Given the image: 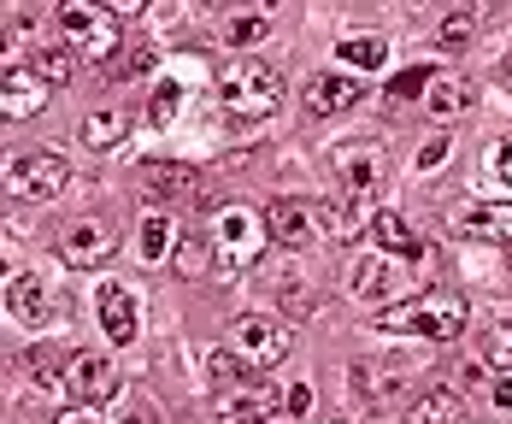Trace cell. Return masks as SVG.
I'll return each instance as SVG.
<instances>
[{"label":"cell","instance_id":"4316f807","mask_svg":"<svg viewBox=\"0 0 512 424\" xmlns=\"http://www.w3.org/2000/svg\"><path fill=\"white\" fill-rule=\"evenodd\" d=\"M177 106H183V83H177V77H159V83H154V101H148V124H154V130H165V124L177 118Z\"/></svg>","mask_w":512,"mask_h":424},{"label":"cell","instance_id":"8d00e7d4","mask_svg":"<svg viewBox=\"0 0 512 424\" xmlns=\"http://www.w3.org/2000/svg\"><path fill=\"white\" fill-rule=\"evenodd\" d=\"M495 401H501V407H512V377H501V383H495Z\"/></svg>","mask_w":512,"mask_h":424},{"label":"cell","instance_id":"4dcf8cb0","mask_svg":"<svg viewBox=\"0 0 512 424\" xmlns=\"http://www.w3.org/2000/svg\"><path fill=\"white\" fill-rule=\"evenodd\" d=\"M265 36H271V18H265V12H254V18H248V12L230 18V42H236V48H254V42H265Z\"/></svg>","mask_w":512,"mask_h":424},{"label":"cell","instance_id":"44dd1931","mask_svg":"<svg viewBox=\"0 0 512 424\" xmlns=\"http://www.w3.org/2000/svg\"><path fill=\"white\" fill-rule=\"evenodd\" d=\"M206 383H212V395H236V389H248V383H254V366L218 348V354H206Z\"/></svg>","mask_w":512,"mask_h":424},{"label":"cell","instance_id":"30bf717a","mask_svg":"<svg viewBox=\"0 0 512 424\" xmlns=\"http://www.w3.org/2000/svg\"><path fill=\"white\" fill-rule=\"evenodd\" d=\"M112 248H118V230H112L106 218H83V224H71V230L59 236V260L77 265V271L106 265V260H112Z\"/></svg>","mask_w":512,"mask_h":424},{"label":"cell","instance_id":"7a4b0ae2","mask_svg":"<svg viewBox=\"0 0 512 424\" xmlns=\"http://www.w3.org/2000/svg\"><path fill=\"white\" fill-rule=\"evenodd\" d=\"M218 101L230 106L236 118H265V112H277L283 101V77L265 65V59H230L224 71H218Z\"/></svg>","mask_w":512,"mask_h":424},{"label":"cell","instance_id":"ba28073f","mask_svg":"<svg viewBox=\"0 0 512 424\" xmlns=\"http://www.w3.org/2000/svg\"><path fill=\"white\" fill-rule=\"evenodd\" d=\"M336 177H342V195H354V201H377V189H383V154L371 148V142H342L336 154Z\"/></svg>","mask_w":512,"mask_h":424},{"label":"cell","instance_id":"f1b7e54d","mask_svg":"<svg viewBox=\"0 0 512 424\" xmlns=\"http://www.w3.org/2000/svg\"><path fill=\"white\" fill-rule=\"evenodd\" d=\"M30 71H36L42 83H53V77L65 83V77H71V53H65V42H59V48H36L30 53Z\"/></svg>","mask_w":512,"mask_h":424},{"label":"cell","instance_id":"6da1fadb","mask_svg":"<svg viewBox=\"0 0 512 424\" xmlns=\"http://www.w3.org/2000/svg\"><path fill=\"white\" fill-rule=\"evenodd\" d=\"M206 236H212V271L218 277H242L265 254V218L254 207H218Z\"/></svg>","mask_w":512,"mask_h":424},{"label":"cell","instance_id":"d6a6232c","mask_svg":"<svg viewBox=\"0 0 512 424\" xmlns=\"http://www.w3.org/2000/svg\"><path fill=\"white\" fill-rule=\"evenodd\" d=\"M418 89H430V71H424V65H412V71H401V77L389 83V101H407Z\"/></svg>","mask_w":512,"mask_h":424},{"label":"cell","instance_id":"e0dca14e","mask_svg":"<svg viewBox=\"0 0 512 424\" xmlns=\"http://www.w3.org/2000/svg\"><path fill=\"white\" fill-rule=\"evenodd\" d=\"M312 218L318 212L301 207V201H271V212H265V230H271V242H283V248H312Z\"/></svg>","mask_w":512,"mask_h":424},{"label":"cell","instance_id":"5bb4252c","mask_svg":"<svg viewBox=\"0 0 512 424\" xmlns=\"http://www.w3.org/2000/svg\"><path fill=\"white\" fill-rule=\"evenodd\" d=\"M354 101H359V83L354 77H342V71H318V77H307V89H301V106H307L312 118L348 112Z\"/></svg>","mask_w":512,"mask_h":424},{"label":"cell","instance_id":"ac0fdd59","mask_svg":"<svg viewBox=\"0 0 512 424\" xmlns=\"http://www.w3.org/2000/svg\"><path fill=\"white\" fill-rule=\"evenodd\" d=\"M318 218H324V230L336 236V242H348V236H359L371 218H377V201H354V195H336V201H324L318 207Z\"/></svg>","mask_w":512,"mask_h":424},{"label":"cell","instance_id":"1f68e13d","mask_svg":"<svg viewBox=\"0 0 512 424\" xmlns=\"http://www.w3.org/2000/svg\"><path fill=\"white\" fill-rule=\"evenodd\" d=\"M483 360H489V366H501V371H512V324H501V330L483 342Z\"/></svg>","mask_w":512,"mask_h":424},{"label":"cell","instance_id":"d4e9b609","mask_svg":"<svg viewBox=\"0 0 512 424\" xmlns=\"http://www.w3.org/2000/svg\"><path fill=\"white\" fill-rule=\"evenodd\" d=\"M171 236H177V230H171V218H165V212H148V218H142V230H136L142 260H148V265L171 260Z\"/></svg>","mask_w":512,"mask_h":424},{"label":"cell","instance_id":"5b68a950","mask_svg":"<svg viewBox=\"0 0 512 424\" xmlns=\"http://www.w3.org/2000/svg\"><path fill=\"white\" fill-rule=\"evenodd\" d=\"M65 183H71V165L59 154H24L6 165V195L18 201H53Z\"/></svg>","mask_w":512,"mask_h":424},{"label":"cell","instance_id":"3957f363","mask_svg":"<svg viewBox=\"0 0 512 424\" xmlns=\"http://www.w3.org/2000/svg\"><path fill=\"white\" fill-rule=\"evenodd\" d=\"M465 330V301L460 295H424V301H407L395 313H383L377 336H424V342H454Z\"/></svg>","mask_w":512,"mask_h":424},{"label":"cell","instance_id":"52a82bcc","mask_svg":"<svg viewBox=\"0 0 512 424\" xmlns=\"http://www.w3.org/2000/svg\"><path fill=\"white\" fill-rule=\"evenodd\" d=\"M6 313L18 318L24 330H48L53 318H59V295L36 271H6Z\"/></svg>","mask_w":512,"mask_h":424},{"label":"cell","instance_id":"7c38bea8","mask_svg":"<svg viewBox=\"0 0 512 424\" xmlns=\"http://www.w3.org/2000/svg\"><path fill=\"white\" fill-rule=\"evenodd\" d=\"M95 313H101V330L106 342H136V330H142V301H136V289L130 283H101V295H95Z\"/></svg>","mask_w":512,"mask_h":424},{"label":"cell","instance_id":"d6986e66","mask_svg":"<svg viewBox=\"0 0 512 424\" xmlns=\"http://www.w3.org/2000/svg\"><path fill=\"white\" fill-rule=\"evenodd\" d=\"M371 242L383 248V260H418V254H424V242L407 230L401 212H377V218H371Z\"/></svg>","mask_w":512,"mask_h":424},{"label":"cell","instance_id":"d590c367","mask_svg":"<svg viewBox=\"0 0 512 424\" xmlns=\"http://www.w3.org/2000/svg\"><path fill=\"white\" fill-rule=\"evenodd\" d=\"M59 424H101L89 407H71V413H59Z\"/></svg>","mask_w":512,"mask_h":424},{"label":"cell","instance_id":"83f0119b","mask_svg":"<svg viewBox=\"0 0 512 424\" xmlns=\"http://www.w3.org/2000/svg\"><path fill=\"white\" fill-rule=\"evenodd\" d=\"M471 30H477V12H448V18L436 24V48H442V53L465 48V42H471Z\"/></svg>","mask_w":512,"mask_h":424},{"label":"cell","instance_id":"e575fe53","mask_svg":"<svg viewBox=\"0 0 512 424\" xmlns=\"http://www.w3.org/2000/svg\"><path fill=\"white\" fill-rule=\"evenodd\" d=\"M448 154H454V142H448V136L436 130V136H430V142L418 148V171H436V165H442V159H448Z\"/></svg>","mask_w":512,"mask_h":424},{"label":"cell","instance_id":"9a60e30c","mask_svg":"<svg viewBox=\"0 0 512 424\" xmlns=\"http://www.w3.org/2000/svg\"><path fill=\"white\" fill-rule=\"evenodd\" d=\"M42 101H48V83L30 65H6V77H0V112L6 118H30V112H42Z\"/></svg>","mask_w":512,"mask_h":424},{"label":"cell","instance_id":"cb8c5ba5","mask_svg":"<svg viewBox=\"0 0 512 424\" xmlns=\"http://www.w3.org/2000/svg\"><path fill=\"white\" fill-rule=\"evenodd\" d=\"M124 130H130V118H124L118 106H101V112H89V118H83V142H89V148H101V154L124 142Z\"/></svg>","mask_w":512,"mask_h":424},{"label":"cell","instance_id":"277c9868","mask_svg":"<svg viewBox=\"0 0 512 424\" xmlns=\"http://www.w3.org/2000/svg\"><path fill=\"white\" fill-rule=\"evenodd\" d=\"M230 354L236 360H248V366H277L283 354H289V330L277 324L271 313H248L230 324Z\"/></svg>","mask_w":512,"mask_h":424},{"label":"cell","instance_id":"836d02e7","mask_svg":"<svg viewBox=\"0 0 512 424\" xmlns=\"http://www.w3.org/2000/svg\"><path fill=\"white\" fill-rule=\"evenodd\" d=\"M489 177H495L501 189H512V136L495 142V154H489Z\"/></svg>","mask_w":512,"mask_h":424},{"label":"cell","instance_id":"f546056e","mask_svg":"<svg viewBox=\"0 0 512 424\" xmlns=\"http://www.w3.org/2000/svg\"><path fill=\"white\" fill-rule=\"evenodd\" d=\"M177 265H183L189 277H195L201 265H212V236H201V230H189V236H183V248H177Z\"/></svg>","mask_w":512,"mask_h":424},{"label":"cell","instance_id":"603a6c76","mask_svg":"<svg viewBox=\"0 0 512 424\" xmlns=\"http://www.w3.org/2000/svg\"><path fill=\"white\" fill-rule=\"evenodd\" d=\"M354 389H359V401L383 407V401L401 395V371H383V366H371V360H359L354 366Z\"/></svg>","mask_w":512,"mask_h":424},{"label":"cell","instance_id":"8fae6325","mask_svg":"<svg viewBox=\"0 0 512 424\" xmlns=\"http://www.w3.org/2000/svg\"><path fill=\"white\" fill-rule=\"evenodd\" d=\"M136 183H142L148 207H171V201H189V195L201 189L195 165H177V159H148V165H136Z\"/></svg>","mask_w":512,"mask_h":424},{"label":"cell","instance_id":"74e56055","mask_svg":"<svg viewBox=\"0 0 512 424\" xmlns=\"http://www.w3.org/2000/svg\"><path fill=\"white\" fill-rule=\"evenodd\" d=\"M130 424H159V419H154V413H136V419H130Z\"/></svg>","mask_w":512,"mask_h":424},{"label":"cell","instance_id":"484cf974","mask_svg":"<svg viewBox=\"0 0 512 424\" xmlns=\"http://www.w3.org/2000/svg\"><path fill=\"white\" fill-rule=\"evenodd\" d=\"M336 53H342L354 71H371V65H383L389 42H383V36H342V42H336Z\"/></svg>","mask_w":512,"mask_h":424},{"label":"cell","instance_id":"8992f818","mask_svg":"<svg viewBox=\"0 0 512 424\" xmlns=\"http://www.w3.org/2000/svg\"><path fill=\"white\" fill-rule=\"evenodd\" d=\"M59 42L77 48V53L106 59V53H118V18L101 12V6H65V12H59Z\"/></svg>","mask_w":512,"mask_h":424},{"label":"cell","instance_id":"9c48e42d","mask_svg":"<svg viewBox=\"0 0 512 424\" xmlns=\"http://www.w3.org/2000/svg\"><path fill=\"white\" fill-rule=\"evenodd\" d=\"M65 395L77 407H95V401H112L118 395V366L106 354H71L65 360Z\"/></svg>","mask_w":512,"mask_h":424},{"label":"cell","instance_id":"2e32d148","mask_svg":"<svg viewBox=\"0 0 512 424\" xmlns=\"http://www.w3.org/2000/svg\"><path fill=\"white\" fill-rule=\"evenodd\" d=\"M454 230L489 236V242H507L512 248V201H471V207H454Z\"/></svg>","mask_w":512,"mask_h":424},{"label":"cell","instance_id":"7402d4cb","mask_svg":"<svg viewBox=\"0 0 512 424\" xmlns=\"http://www.w3.org/2000/svg\"><path fill=\"white\" fill-rule=\"evenodd\" d=\"M460 419H465V407H460L454 389H430V395H418L412 413H407V424H460Z\"/></svg>","mask_w":512,"mask_h":424},{"label":"cell","instance_id":"ffe728a7","mask_svg":"<svg viewBox=\"0 0 512 424\" xmlns=\"http://www.w3.org/2000/svg\"><path fill=\"white\" fill-rule=\"evenodd\" d=\"M424 106H430L436 118H454V112H465V106H471V83H465L460 71H430Z\"/></svg>","mask_w":512,"mask_h":424},{"label":"cell","instance_id":"4fadbf2b","mask_svg":"<svg viewBox=\"0 0 512 424\" xmlns=\"http://www.w3.org/2000/svg\"><path fill=\"white\" fill-rule=\"evenodd\" d=\"M407 265L401 260H383V254H371V260L354 265V295L359 301H395V295H407Z\"/></svg>","mask_w":512,"mask_h":424}]
</instances>
